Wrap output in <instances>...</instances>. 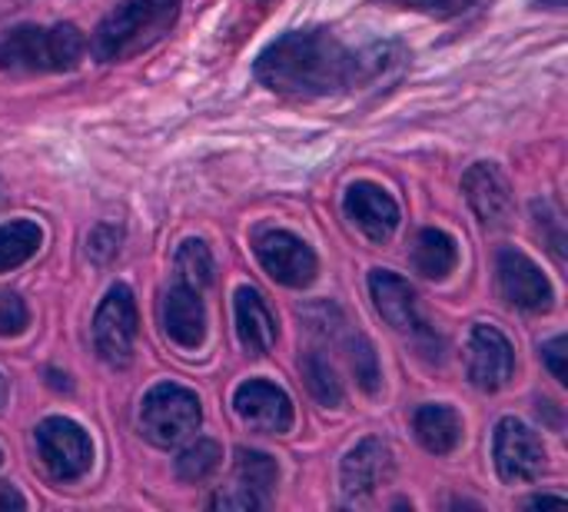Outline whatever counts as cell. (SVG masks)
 <instances>
[{"label":"cell","instance_id":"cell-32","mask_svg":"<svg viewBox=\"0 0 568 512\" xmlns=\"http://www.w3.org/2000/svg\"><path fill=\"white\" fill-rule=\"evenodd\" d=\"M10 506H13V510H23L27 500H23L10 483H3V486H0V510H10Z\"/></svg>","mask_w":568,"mask_h":512},{"label":"cell","instance_id":"cell-19","mask_svg":"<svg viewBox=\"0 0 568 512\" xmlns=\"http://www.w3.org/2000/svg\"><path fill=\"white\" fill-rule=\"evenodd\" d=\"M413 263L426 280H446L459 263V243L446 230H423L413 247Z\"/></svg>","mask_w":568,"mask_h":512},{"label":"cell","instance_id":"cell-9","mask_svg":"<svg viewBox=\"0 0 568 512\" xmlns=\"http://www.w3.org/2000/svg\"><path fill=\"white\" fill-rule=\"evenodd\" d=\"M493 460L506 483H532L549 466V453H546L542 440L536 436V430H529L526 423H519L513 416L499 420V426H496Z\"/></svg>","mask_w":568,"mask_h":512},{"label":"cell","instance_id":"cell-8","mask_svg":"<svg viewBox=\"0 0 568 512\" xmlns=\"http://www.w3.org/2000/svg\"><path fill=\"white\" fill-rule=\"evenodd\" d=\"M253 250L263 270L290 290H303L316 280V253L290 230H260L253 237Z\"/></svg>","mask_w":568,"mask_h":512},{"label":"cell","instance_id":"cell-23","mask_svg":"<svg viewBox=\"0 0 568 512\" xmlns=\"http://www.w3.org/2000/svg\"><path fill=\"white\" fill-rule=\"evenodd\" d=\"M176 283L203 293L213 283V253L203 240H183L176 257H173Z\"/></svg>","mask_w":568,"mask_h":512},{"label":"cell","instance_id":"cell-26","mask_svg":"<svg viewBox=\"0 0 568 512\" xmlns=\"http://www.w3.org/2000/svg\"><path fill=\"white\" fill-rule=\"evenodd\" d=\"M30 327L27 303L17 293H0V337H20Z\"/></svg>","mask_w":568,"mask_h":512},{"label":"cell","instance_id":"cell-29","mask_svg":"<svg viewBox=\"0 0 568 512\" xmlns=\"http://www.w3.org/2000/svg\"><path fill=\"white\" fill-rule=\"evenodd\" d=\"M210 510H223V512H253V510H266L256 496H250L246 490H240V486H226V490H220L213 500H210Z\"/></svg>","mask_w":568,"mask_h":512},{"label":"cell","instance_id":"cell-14","mask_svg":"<svg viewBox=\"0 0 568 512\" xmlns=\"http://www.w3.org/2000/svg\"><path fill=\"white\" fill-rule=\"evenodd\" d=\"M466 200L486 230H506L516 220L513 187L496 163H473L463 177Z\"/></svg>","mask_w":568,"mask_h":512},{"label":"cell","instance_id":"cell-20","mask_svg":"<svg viewBox=\"0 0 568 512\" xmlns=\"http://www.w3.org/2000/svg\"><path fill=\"white\" fill-rule=\"evenodd\" d=\"M280 483V466L273 456L260 450H236V466H233V486L246 490L256 496L263 506H270V496Z\"/></svg>","mask_w":568,"mask_h":512},{"label":"cell","instance_id":"cell-30","mask_svg":"<svg viewBox=\"0 0 568 512\" xmlns=\"http://www.w3.org/2000/svg\"><path fill=\"white\" fill-rule=\"evenodd\" d=\"M386 3L403 7V10L433 13V17H456V13H463L466 7H473L476 0H386Z\"/></svg>","mask_w":568,"mask_h":512},{"label":"cell","instance_id":"cell-11","mask_svg":"<svg viewBox=\"0 0 568 512\" xmlns=\"http://www.w3.org/2000/svg\"><path fill=\"white\" fill-rule=\"evenodd\" d=\"M466 367L469 380L483 393H499L516 377V350L496 327H473L469 347H466Z\"/></svg>","mask_w":568,"mask_h":512},{"label":"cell","instance_id":"cell-5","mask_svg":"<svg viewBox=\"0 0 568 512\" xmlns=\"http://www.w3.org/2000/svg\"><path fill=\"white\" fill-rule=\"evenodd\" d=\"M37 456L50 480L57 483H73L90 473L93 466V443L87 430L67 416H50L37 426Z\"/></svg>","mask_w":568,"mask_h":512},{"label":"cell","instance_id":"cell-36","mask_svg":"<svg viewBox=\"0 0 568 512\" xmlns=\"http://www.w3.org/2000/svg\"><path fill=\"white\" fill-rule=\"evenodd\" d=\"M0 460H3V456H0Z\"/></svg>","mask_w":568,"mask_h":512},{"label":"cell","instance_id":"cell-10","mask_svg":"<svg viewBox=\"0 0 568 512\" xmlns=\"http://www.w3.org/2000/svg\"><path fill=\"white\" fill-rule=\"evenodd\" d=\"M496 277H499V293L509 307H519L526 313H549L556 303V290L549 277L532 263L523 250H499L496 260Z\"/></svg>","mask_w":568,"mask_h":512},{"label":"cell","instance_id":"cell-34","mask_svg":"<svg viewBox=\"0 0 568 512\" xmlns=\"http://www.w3.org/2000/svg\"><path fill=\"white\" fill-rule=\"evenodd\" d=\"M3 396H7V383H3V377H0V406H3Z\"/></svg>","mask_w":568,"mask_h":512},{"label":"cell","instance_id":"cell-24","mask_svg":"<svg viewBox=\"0 0 568 512\" xmlns=\"http://www.w3.org/2000/svg\"><path fill=\"white\" fill-rule=\"evenodd\" d=\"M343 347H346V357H349V367H353V377H356L359 390L376 396L383 390V373H379V360H376L373 343L363 333H349L346 330Z\"/></svg>","mask_w":568,"mask_h":512},{"label":"cell","instance_id":"cell-1","mask_svg":"<svg viewBox=\"0 0 568 512\" xmlns=\"http://www.w3.org/2000/svg\"><path fill=\"white\" fill-rule=\"evenodd\" d=\"M389 60V47H376L373 53H353L329 30H296L260 53L256 80L273 93L313 100L376 77Z\"/></svg>","mask_w":568,"mask_h":512},{"label":"cell","instance_id":"cell-22","mask_svg":"<svg viewBox=\"0 0 568 512\" xmlns=\"http://www.w3.org/2000/svg\"><path fill=\"white\" fill-rule=\"evenodd\" d=\"M300 370H303V380H306V390L313 393L316 403L329 406V410H339L346 393H343V380L336 377L333 363L320 353V350H310L303 353L300 360Z\"/></svg>","mask_w":568,"mask_h":512},{"label":"cell","instance_id":"cell-13","mask_svg":"<svg viewBox=\"0 0 568 512\" xmlns=\"http://www.w3.org/2000/svg\"><path fill=\"white\" fill-rule=\"evenodd\" d=\"M233 410L253 433H266V436H286L296 420L286 390L266 380H246L243 386H236Z\"/></svg>","mask_w":568,"mask_h":512},{"label":"cell","instance_id":"cell-15","mask_svg":"<svg viewBox=\"0 0 568 512\" xmlns=\"http://www.w3.org/2000/svg\"><path fill=\"white\" fill-rule=\"evenodd\" d=\"M346 217L373 240V243H386L393 240L396 227H399V203L379 187V183H369V180H359L346 190Z\"/></svg>","mask_w":568,"mask_h":512},{"label":"cell","instance_id":"cell-3","mask_svg":"<svg viewBox=\"0 0 568 512\" xmlns=\"http://www.w3.org/2000/svg\"><path fill=\"white\" fill-rule=\"evenodd\" d=\"M83 50H87V40L73 23L13 27V30L0 33V70L63 73L80 63Z\"/></svg>","mask_w":568,"mask_h":512},{"label":"cell","instance_id":"cell-35","mask_svg":"<svg viewBox=\"0 0 568 512\" xmlns=\"http://www.w3.org/2000/svg\"><path fill=\"white\" fill-rule=\"evenodd\" d=\"M0 203H3V183H0Z\"/></svg>","mask_w":568,"mask_h":512},{"label":"cell","instance_id":"cell-28","mask_svg":"<svg viewBox=\"0 0 568 512\" xmlns=\"http://www.w3.org/2000/svg\"><path fill=\"white\" fill-rule=\"evenodd\" d=\"M116 250H120V230L110 227V223H100V227L90 233V240H87V253H90L97 263H106L110 257H116Z\"/></svg>","mask_w":568,"mask_h":512},{"label":"cell","instance_id":"cell-18","mask_svg":"<svg viewBox=\"0 0 568 512\" xmlns=\"http://www.w3.org/2000/svg\"><path fill=\"white\" fill-rule=\"evenodd\" d=\"M413 433L433 456H449L463 443V416L446 403H426L413 416Z\"/></svg>","mask_w":568,"mask_h":512},{"label":"cell","instance_id":"cell-17","mask_svg":"<svg viewBox=\"0 0 568 512\" xmlns=\"http://www.w3.org/2000/svg\"><path fill=\"white\" fill-rule=\"evenodd\" d=\"M163 330L173 343L183 350H200L206 340V310L196 290L190 287H173L163 297Z\"/></svg>","mask_w":568,"mask_h":512},{"label":"cell","instance_id":"cell-33","mask_svg":"<svg viewBox=\"0 0 568 512\" xmlns=\"http://www.w3.org/2000/svg\"><path fill=\"white\" fill-rule=\"evenodd\" d=\"M529 506H532V510H542V506H566V500H562V496H532Z\"/></svg>","mask_w":568,"mask_h":512},{"label":"cell","instance_id":"cell-6","mask_svg":"<svg viewBox=\"0 0 568 512\" xmlns=\"http://www.w3.org/2000/svg\"><path fill=\"white\" fill-rule=\"evenodd\" d=\"M369 293H373V303H376L379 317L396 333H403L406 340H413L426 357L433 353V347L439 350V340H436V333L429 330V320L419 310L416 290L403 277H396L389 270H373L369 273Z\"/></svg>","mask_w":568,"mask_h":512},{"label":"cell","instance_id":"cell-2","mask_svg":"<svg viewBox=\"0 0 568 512\" xmlns=\"http://www.w3.org/2000/svg\"><path fill=\"white\" fill-rule=\"evenodd\" d=\"M180 17V0H123L93 30V57L103 63L130 60L160 43Z\"/></svg>","mask_w":568,"mask_h":512},{"label":"cell","instance_id":"cell-12","mask_svg":"<svg viewBox=\"0 0 568 512\" xmlns=\"http://www.w3.org/2000/svg\"><path fill=\"white\" fill-rule=\"evenodd\" d=\"M393 473H396V460H393L389 443L366 436L343 460V470H339L343 496L349 503H366L393 480Z\"/></svg>","mask_w":568,"mask_h":512},{"label":"cell","instance_id":"cell-7","mask_svg":"<svg viewBox=\"0 0 568 512\" xmlns=\"http://www.w3.org/2000/svg\"><path fill=\"white\" fill-rule=\"evenodd\" d=\"M93 343L97 353L106 367L126 370L133 363V347H136V303L130 287L116 283L103 297L93 317Z\"/></svg>","mask_w":568,"mask_h":512},{"label":"cell","instance_id":"cell-4","mask_svg":"<svg viewBox=\"0 0 568 512\" xmlns=\"http://www.w3.org/2000/svg\"><path fill=\"white\" fill-rule=\"evenodd\" d=\"M203 423L200 396L180 383H156L140 403V433L160 450L186 443Z\"/></svg>","mask_w":568,"mask_h":512},{"label":"cell","instance_id":"cell-27","mask_svg":"<svg viewBox=\"0 0 568 512\" xmlns=\"http://www.w3.org/2000/svg\"><path fill=\"white\" fill-rule=\"evenodd\" d=\"M536 210V223L539 227H549L552 230V243H549V250H552V257L562 263V250H566V223H562V217H559V210L549 203V200H542V203H536L532 207Z\"/></svg>","mask_w":568,"mask_h":512},{"label":"cell","instance_id":"cell-21","mask_svg":"<svg viewBox=\"0 0 568 512\" xmlns=\"http://www.w3.org/2000/svg\"><path fill=\"white\" fill-rule=\"evenodd\" d=\"M43 243V230L33 220H10L0 227V273L23 267Z\"/></svg>","mask_w":568,"mask_h":512},{"label":"cell","instance_id":"cell-31","mask_svg":"<svg viewBox=\"0 0 568 512\" xmlns=\"http://www.w3.org/2000/svg\"><path fill=\"white\" fill-rule=\"evenodd\" d=\"M542 360L549 367V373L559 380V383H568V370H566V337H556L542 347Z\"/></svg>","mask_w":568,"mask_h":512},{"label":"cell","instance_id":"cell-16","mask_svg":"<svg viewBox=\"0 0 568 512\" xmlns=\"http://www.w3.org/2000/svg\"><path fill=\"white\" fill-rule=\"evenodd\" d=\"M233 310H236V337H240V347L246 350V357H253V360L266 357L276 347L280 327H276V317L266 307L263 293L253 287H240L233 297Z\"/></svg>","mask_w":568,"mask_h":512},{"label":"cell","instance_id":"cell-25","mask_svg":"<svg viewBox=\"0 0 568 512\" xmlns=\"http://www.w3.org/2000/svg\"><path fill=\"white\" fill-rule=\"evenodd\" d=\"M220 463H223V450L213 440H196L176 456V476L190 486H200L220 470Z\"/></svg>","mask_w":568,"mask_h":512}]
</instances>
